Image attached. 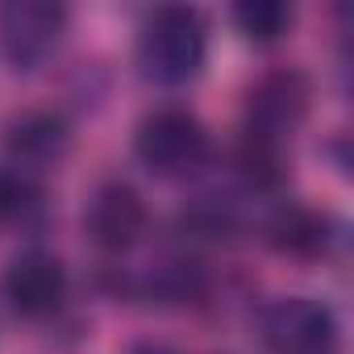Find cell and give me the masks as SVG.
<instances>
[{"instance_id": "9", "label": "cell", "mask_w": 354, "mask_h": 354, "mask_svg": "<svg viewBox=\"0 0 354 354\" xmlns=\"http://www.w3.org/2000/svg\"><path fill=\"white\" fill-rule=\"evenodd\" d=\"M329 217L308 205H279L267 221V242L292 259H317L329 250Z\"/></svg>"}, {"instance_id": "10", "label": "cell", "mask_w": 354, "mask_h": 354, "mask_svg": "<svg viewBox=\"0 0 354 354\" xmlns=\"http://www.w3.org/2000/svg\"><path fill=\"white\" fill-rule=\"evenodd\" d=\"M296 13L292 5H283V0H242V5H234V26L250 38V42H279L288 30H292Z\"/></svg>"}, {"instance_id": "11", "label": "cell", "mask_w": 354, "mask_h": 354, "mask_svg": "<svg viewBox=\"0 0 354 354\" xmlns=\"http://www.w3.org/2000/svg\"><path fill=\"white\" fill-rule=\"evenodd\" d=\"M26 205H30V180H21L13 171H0V225L17 221Z\"/></svg>"}, {"instance_id": "7", "label": "cell", "mask_w": 354, "mask_h": 354, "mask_svg": "<svg viewBox=\"0 0 354 354\" xmlns=\"http://www.w3.org/2000/svg\"><path fill=\"white\" fill-rule=\"evenodd\" d=\"M67 150H71V125L55 109H26L5 125V158L21 180L59 167Z\"/></svg>"}, {"instance_id": "4", "label": "cell", "mask_w": 354, "mask_h": 354, "mask_svg": "<svg viewBox=\"0 0 354 354\" xmlns=\"http://www.w3.org/2000/svg\"><path fill=\"white\" fill-rule=\"evenodd\" d=\"M337 333L342 329L333 308L313 296H279L259 317V337L267 354H333Z\"/></svg>"}, {"instance_id": "1", "label": "cell", "mask_w": 354, "mask_h": 354, "mask_svg": "<svg viewBox=\"0 0 354 354\" xmlns=\"http://www.w3.org/2000/svg\"><path fill=\"white\" fill-rule=\"evenodd\" d=\"M209 55V26L201 9L188 5H162L146 17L138 34V67L146 80L162 88H180L201 75Z\"/></svg>"}, {"instance_id": "12", "label": "cell", "mask_w": 354, "mask_h": 354, "mask_svg": "<svg viewBox=\"0 0 354 354\" xmlns=\"http://www.w3.org/2000/svg\"><path fill=\"white\" fill-rule=\"evenodd\" d=\"M129 354H180V350L167 346V342H154V337H142V342L129 346Z\"/></svg>"}, {"instance_id": "8", "label": "cell", "mask_w": 354, "mask_h": 354, "mask_svg": "<svg viewBox=\"0 0 354 354\" xmlns=\"http://www.w3.org/2000/svg\"><path fill=\"white\" fill-rule=\"evenodd\" d=\"M84 225H88V238L100 250L121 254V250L138 246V238L146 234V201H142V192L133 184L109 180V184H100L92 192Z\"/></svg>"}, {"instance_id": "5", "label": "cell", "mask_w": 354, "mask_h": 354, "mask_svg": "<svg viewBox=\"0 0 354 354\" xmlns=\"http://www.w3.org/2000/svg\"><path fill=\"white\" fill-rule=\"evenodd\" d=\"M67 34V9L55 0H9L0 5V59L13 71H38Z\"/></svg>"}, {"instance_id": "6", "label": "cell", "mask_w": 354, "mask_h": 354, "mask_svg": "<svg viewBox=\"0 0 354 354\" xmlns=\"http://www.w3.org/2000/svg\"><path fill=\"white\" fill-rule=\"evenodd\" d=\"M0 296L26 321H46L67 300V267L50 250H26L0 275Z\"/></svg>"}, {"instance_id": "3", "label": "cell", "mask_w": 354, "mask_h": 354, "mask_svg": "<svg viewBox=\"0 0 354 354\" xmlns=\"http://www.w3.org/2000/svg\"><path fill=\"white\" fill-rule=\"evenodd\" d=\"M308 100H313V84H308L304 71H296V67L267 71L246 96V129H242V138L288 150L292 133L308 117Z\"/></svg>"}, {"instance_id": "2", "label": "cell", "mask_w": 354, "mask_h": 354, "mask_svg": "<svg viewBox=\"0 0 354 354\" xmlns=\"http://www.w3.org/2000/svg\"><path fill=\"white\" fill-rule=\"evenodd\" d=\"M133 154L158 180H184L209 162V129L192 109L162 104L138 121Z\"/></svg>"}]
</instances>
